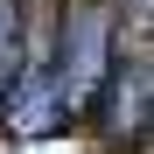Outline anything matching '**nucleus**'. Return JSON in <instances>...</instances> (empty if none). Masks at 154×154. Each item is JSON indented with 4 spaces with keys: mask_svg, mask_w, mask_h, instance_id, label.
Segmentation results:
<instances>
[{
    "mask_svg": "<svg viewBox=\"0 0 154 154\" xmlns=\"http://www.w3.org/2000/svg\"><path fill=\"white\" fill-rule=\"evenodd\" d=\"M105 77H112V7H105V0H77L70 21H63V63H56V84H49L56 119H77L98 91H105Z\"/></svg>",
    "mask_w": 154,
    "mask_h": 154,
    "instance_id": "f257e3e1",
    "label": "nucleus"
},
{
    "mask_svg": "<svg viewBox=\"0 0 154 154\" xmlns=\"http://www.w3.org/2000/svg\"><path fill=\"white\" fill-rule=\"evenodd\" d=\"M14 77H21V7L0 0V98H7Z\"/></svg>",
    "mask_w": 154,
    "mask_h": 154,
    "instance_id": "f03ea898",
    "label": "nucleus"
}]
</instances>
